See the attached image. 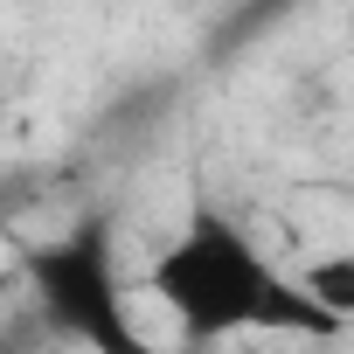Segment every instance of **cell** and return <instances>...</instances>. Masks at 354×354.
<instances>
[{"label": "cell", "instance_id": "cell-4", "mask_svg": "<svg viewBox=\"0 0 354 354\" xmlns=\"http://www.w3.org/2000/svg\"><path fill=\"white\" fill-rule=\"evenodd\" d=\"M347 35H354V15H347Z\"/></svg>", "mask_w": 354, "mask_h": 354}, {"label": "cell", "instance_id": "cell-2", "mask_svg": "<svg viewBox=\"0 0 354 354\" xmlns=\"http://www.w3.org/2000/svg\"><path fill=\"white\" fill-rule=\"evenodd\" d=\"M257 333H285V340H340V319L319 313V299L299 285V278H278L264 313H257Z\"/></svg>", "mask_w": 354, "mask_h": 354}, {"label": "cell", "instance_id": "cell-3", "mask_svg": "<svg viewBox=\"0 0 354 354\" xmlns=\"http://www.w3.org/2000/svg\"><path fill=\"white\" fill-rule=\"evenodd\" d=\"M299 285L319 299V313L340 319V333L354 326V250H313L299 264Z\"/></svg>", "mask_w": 354, "mask_h": 354}, {"label": "cell", "instance_id": "cell-1", "mask_svg": "<svg viewBox=\"0 0 354 354\" xmlns=\"http://www.w3.org/2000/svg\"><path fill=\"white\" fill-rule=\"evenodd\" d=\"M285 271L257 250V236L223 216V209H195L181 230L167 236V250L153 257L146 271V292L167 306L174 333L195 340V347H216V340H236V333H257V313L271 299Z\"/></svg>", "mask_w": 354, "mask_h": 354}]
</instances>
